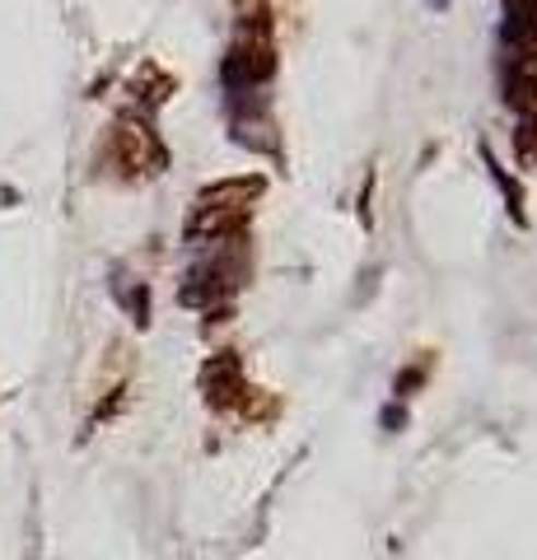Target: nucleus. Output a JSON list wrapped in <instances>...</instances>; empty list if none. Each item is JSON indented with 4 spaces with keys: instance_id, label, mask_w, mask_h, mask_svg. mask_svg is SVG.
Masks as SVG:
<instances>
[{
    "instance_id": "423d86ee",
    "label": "nucleus",
    "mask_w": 537,
    "mask_h": 560,
    "mask_svg": "<svg viewBox=\"0 0 537 560\" xmlns=\"http://www.w3.org/2000/svg\"><path fill=\"white\" fill-rule=\"evenodd\" d=\"M500 10H505V43L514 51H537V0H500Z\"/></svg>"
},
{
    "instance_id": "0eeeda50",
    "label": "nucleus",
    "mask_w": 537,
    "mask_h": 560,
    "mask_svg": "<svg viewBox=\"0 0 537 560\" xmlns=\"http://www.w3.org/2000/svg\"><path fill=\"white\" fill-rule=\"evenodd\" d=\"M262 191V178H230V183H215L201 191L206 206H230V210H248V201Z\"/></svg>"
},
{
    "instance_id": "6e6552de",
    "label": "nucleus",
    "mask_w": 537,
    "mask_h": 560,
    "mask_svg": "<svg viewBox=\"0 0 537 560\" xmlns=\"http://www.w3.org/2000/svg\"><path fill=\"white\" fill-rule=\"evenodd\" d=\"M514 145H518V160H524L528 168H537V113L524 117V127H518Z\"/></svg>"
},
{
    "instance_id": "f257e3e1",
    "label": "nucleus",
    "mask_w": 537,
    "mask_h": 560,
    "mask_svg": "<svg viewBox=\"0 0 537 560\" xmlns=\"http://www.w3.org/2000/svg\"><path fill=\"white\" fill-rule=\"evenodd\" d=\"M271 75H276V33H271L267 10H253V14H244L238 38L230 47V57H224V84H230L234 94H253V90H262Z\"/></svg>"
},
{
    "instance_id": "f03ea898",
    "label": "nucleus",
    "mask_w": 537,
    "mask_h": 560,
    "mask_svg": "<svg viewBox=\"0 0 537 560\" xmlns=\"http://www.w3.org/2000/svg\"><path fill=\"white\" fill-rule=\"evenodd\" d=\"M108 164L122 173V178H154L168 164V150L160 145L141 117H117L113 136H108Z\"/></svg>"
},
{
    "instance_id": "7ed1b4c3",
    "label": "nucleus",
    "mask_w": 537,
    "mask_h": 560,
    "mask_svg": "<svg viewBox=\"0 0 537 560\" xmlns=\"http://www.w3.org/2000/svg\"><path fill=\"white\" fill-rule=\"evenodd\" d=\"M201 388H206V397H211V407H220V411H230L248 397V378H244V364H238L234 350L211 355V364L201 370Z\"/></svg>"
},
{
    "instance_id": "39448f33",
    "label": "nucleus",
    "mask_w": 537,
    "mask_h": 560,
    "mask_svg": "<svg viewBox=\"0 0 537 560\" xmlns=\"http://www.w3.org/2000/svg\"><path fill=\"white\" fill-rule=\"evenodd\" d=\"M505 98L514 108H537V51H514L505 61Z\"/></svg>"
},
{
    "instance_id": "20e7f679",
    "label": "nucleus",
    "mask_w": 537,
    "mask_h": 560,
    "mask_svg": "<svg viewBox=\"0 0 537 560\" xmlns=\"http://www.w3.org/2000/svg\"><path fill=\"white\" fill-rule=\"evenodd\" d=\"M248 230V210H230V206H192L187 220V238L192 243H238V234Z\"/></svg>"
}]
</instances>
